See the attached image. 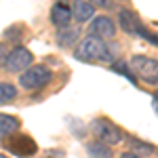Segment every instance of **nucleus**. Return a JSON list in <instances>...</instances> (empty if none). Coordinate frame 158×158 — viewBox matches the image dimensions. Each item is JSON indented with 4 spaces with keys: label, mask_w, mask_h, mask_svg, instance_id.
<instances>
[{
    "label": "nucleus",
    "mask_w": 158,
    "mask_h": 158,
    "mask_svg": "<svg viewBox=\"0 0 158 158\" xmlns=\"http://www.w3.org/2000/svg\"><path fill=\"white\" fill-rule=\"evenodd\" d=\"M118 23H120L122 32H127L129 36L143 38V40L150 42V44L158 47V36L150 30V27H146V23L139 19V15L133 13L131 9H120V11H118Z\"/></svg>",
    "instance_id": "1"
},
{
    "label": "nucleus",
    "mask_w": 158,
    "mask_h": 158,
    "mask_svg": "<svg viewBox=\"0 0 158 158\" xmlns=\"http://www.w3.org/2000/svg\"><path fill=\"white\" fill-rule=\"evenodd\" d=\"M76 59L80 61H97V59H110L108 47L103 40L95 36H86L80 40L78 49H76Z\"/></svg>",
    "instance_id": "2"
},
{
    "label": "nucleus",
    "mask_w": 158,
    "mask_h": 158,
    "mask_svg": "<svg viewBox=\"0 0 158 158\" xmlns=\"http://www.w3.org/2000/svg\"><path fill=\"white\" fill-rule=\"evenodd\" d=\"M91 131L106 146H116V143H120L122 139H124V133L112 120H108V118H95V120L91 122Z\"/></svg>",
    "instance_id": "3"
},
{
    "label": "nucleus",
    "mask_w": 158,
    "mask_h": 158,
    "mask_svg": "<svg viewBox=\"0 0 158 158\" xmlns=\"http://www.w3.org/2000/svg\"><path fill=\"white\" fill-rule=\"evenodd\" d=\"M51 78H53V74H51L49 68L36 65V68H27L25 72H21L19 85H21V89H25V91H38V89L49 85Z\"/></svg>",
    "instance_id": "4"
},
{
    "label": "nucleus",
    "mask_w": 158,
    "mask_h": 158,
    "mask_svg": "<svg viewBox=\"0 0 158 158\" xmlns=\"http://www.w3.org/2000/svg\"><path fill=\"white\" fill-rule=\"evenodd\" d=\"M133 76H139L150 85H158V59L146 57V55H135L131 59Z\"/></svg>",
    "instance_id": "5"
},
{
    "label": "nucleus",
    "mask_w": 158,
    "mask_h": 158,
    "mask_svg": "<svg viewBox=\"0 0 158 158\" xmlns=\"http://www.w3.org/2000/svg\"><path fill=\"white\" fill-rule=\"evenodd\" d=\"M32 61H34V55L25 49V47H15L13 51L6 53V57H4V68H6L9 72H21V70L25 72V70L32 65Z\"/></svg>",
    "instance_id": "6"
},
{
    "label": "nucleus",
    "mask_w": 158,
    "mask_h": 158,
    "mask_svg": "<svg viewBox=\"0 0 158 158\" xmlns=\"http://www.w3.org/2000/svg\"><path fill=\"white\" fill-rule=\"evenodd\" d=\"M4 148L15 154V156H21V158H27L32 156V154H36V143H34V139L30 137V135H13L9 137L6 141H4Z\"/></svg>",
    "instance_id": "7"
},
{
    "label": "nucleus",
    "mask_w": 158,
    "mask_h": 158,
    "mask_svg": "<svg viewBox=\"0 0 158 158\" xmlns=\"http://www.w3.org/2000/svg\"><path fill=\"white\" fill-rule=\"evenodd\" d=\"M89 30H91V34L95 38H99V40H110V38H114V34H116V25H114V21L110 19L108 15L95 17V19L91 21V25H89Z\"/></svg>",
    "instance_id": "8"
},
{
    "label": "nucleus",
    "mask_w": 158,
    "mask_h": 158,
    "mask_svg": "<svg viewBox=\"0 0 158 158\" xmlns=\"http://www.w3.org/2000/svg\"><path fill=\"white\" fill-rule=\"evenodd\" d=\"M51 21H53V25H57L59 30L65 27V25H70V21H72V11H70V6L63 4V2L53 4V9H51Z\"/></svg>",
    "instance_id": "9"
},
{
    "label": "nucleus",
    "mask_w": 158,
    "mask_h": 158,
    "mask_svg": "<svg viewBox=\"0 0 158 158\" xmlns=\"http://www.w3.org/2000/svg\"><path fill=\"white\" fill-rule=\"evenodd\" d=\"M70 11H72L74 19H76L78 23H85V21H89V19L95 15V4L78 0V2H74L72 6H70Z\"/></svg>",
    "instance_id": "10"
},
{
    "label": "nucleus",
    "mask_w": 158,
    "mask_h": 158,
    "mask_svg": "<svg viewBox=\"0 0 158 158\" xmlns=\"http://www.w3.org/2000/svg\"><path fill=\"white\" fill-rule=\"evenodd\" d=\"M80 36V30L76 27V25H65V27H61L59 32H57V42H59L61 47H72L74 42L78 40Z\"/></svg>",
    "instance_id": "11"
},
{
    "label": "nucleus",
    "mask_w": 158,
    "mask_h": 158,
    "mask_svg": "<svg viewBox=\"0 0 158 158\" xmlns=\"http://www.w3.org/2000/svg\"><path fill=\"white\" fill-rule=\"evenodd\" d=\"M19 129V120L11 114H0V139H6Z\"/></svg>",
    "instance_id": "12"
},
{
    "label": "nucleus",
    "mask_w": 158,
    "mask_h": 158,
    "mask_svg": "<svg viewBox=\"0 0 158 158\" xmlns=\"http://www.w3.org/2000/svg\"><path fill=\"white\" fill-rule=\"evenodd\" d=\"M86 152H89V156H91V158H114L110 146L101 143V141H93V143H89V146H86Z\"/></svg>",
    "instance_id": "13"
},
{
    "label": "nucleus",
    "mask_w": 158,
    "mask_h": 158,
    "mask_svg": "<svg viewBox=\"0 0 158 158\" xmlns=\"http://www.w3.org/2000/svg\"><path fill=\"white\" fill-rule=\"evenodd\" d=\"M17 97V86L11 82H0V103H9Z\"/></svg>",
    "instance_id": "14"
},
{
    "label": "nucleus",
    "mask_w": 158,
    "mask_h": 158,
    "mask_svg": "<svg viewBox=\"0 0 158 158\" xmlns=\"http://www.w3.org/2000/svg\"><path fill=\"white\" fill-rule=\"evenodd\" d=\"M131 148L135 150L133 154H137V152H143V154H152V152H154V148L150 146V143H143V141H137V139H131Z\"/></svg>",
    "instance_id": "15"
},
{
    "label": "nucleus",
    "mask_w": 158,
    "mask_h": 158,
    "mask_svg": "<svg viewBox=\"0 0 158 158\" xmlns=\"http://www.w3.org/2000/svg\"><path fill=\"white\" fill-rule=\"evenodd\" d=\"M112 70H114V72H118V74H124V76H127V78H129L131 82H135L133 72H131V70H129V68H127V65H124L122 61H118V63H112Z\"/></svg>",
    "instance_id": "16"
},
{
    "label": "nucleus",
    "mask_w": 158,
    "mask_h": 158,
    "mask_svg": "<svg viewBox=\"0 0 158 158\" xmlns=\"http://www.w3.org/2000/svg\"><path fill=\"white\" fill-rule=\"evenodd\" d=\"M4 53H6V49H4V44L0 42V65H4V57H6Z\"/></svg>",
    "instance_id": "17"
},
{
    "label": "nucleus",
    "mask_w": 158,
    "mask_h": 158,
    "mask_svg": "<svg viewBox=\"0 0 158 158\" xmlns=\"http://www.w3.org/2000/svg\"><path fill=\"white\" fill-rule=\"evenodd\" d=\"M120 158H141V156H139V154H133V152H124Z\"/></svg>",
    "instance_id": "18"
},
{
    "label": "nucleus",
    "mask_w": 158,
    "mask_h": 158,
    "mask_svg": "<svg viewBox=\"0 0 158 158\" xmlns=\"http://www.w3.org/2000/svg\"><path fill=\"white\" fill-rule=\"evenodd\" d=\"M152 101H154V110H156V114H158V93H154V97H152Z\"/></svg>",
    "instance_id": "19"
},
{
    "label": "nucleus",
    "mask_w": 158,
    "mask_h": 158,
    "mask_svg": "<svg viewBox=\"0 0 158 158\" xmlns=\"http://www.w3.org/2000/svg\"><path fill=\"white\" fill-rule=\"evenodd\" d=\"M0 158H6V156H4V154H0Z\"/></svg>",
    "instance_id": "20"
}]
</instances>
